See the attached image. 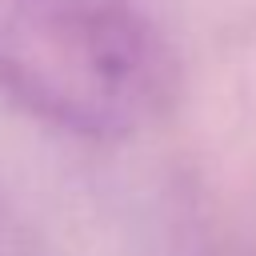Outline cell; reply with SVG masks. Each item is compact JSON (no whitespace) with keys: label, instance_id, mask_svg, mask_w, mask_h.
<instances>
[{"label":"cell","instance_id":"obj_1","mask_svg":"<svg viewBox=\"0 0 256 256\" xmlns=\"http://www.w3.org/2000/svg\"><path fill=\"white\" fill-rule=\"evenodd\" d=\"M168 92L172 56L140 0H0V96L32 120L124 140Z\"/></svg>","mask_w":256,"mask_h":256}]
</instances>
